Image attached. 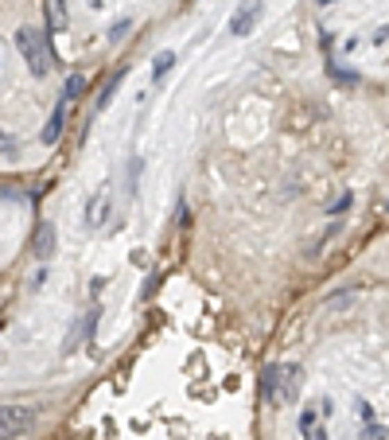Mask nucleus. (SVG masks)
<instances>
[{"mask_svg":"<svg viewBox=\"0 0 389 440\" xmlns=\"http://www.w3.org/2000/svg\"><path fill=\"white\" fill-rule=\"evenodd\" d=\"M261 393L269 405H288L300 398V366H269L261 378Z\"/></svg>","mask_w":389,"mask_h":440,"instance_id":"1","label":"nucleus"},{"mask_svg":"<svg viewBox=\"0 0 389 440\" xmlns=\"http://www.w3.org/2000/svg\"><path fill=\"white\" fill-rule=\"evenodd\" d=\"M16 51L24 55V63H28V70L35 74V79H47V70H51L47 35H39L35 28H19L16 31Z\"/></svg>","mask_w":389,"mask_h":440,"instance_id":"2","label":"nucleus"},{"mask_svg":"<svg viewBox=\"0 0 389 440\" xmlns=\"http://www.w3.org/2000/svg\"><path fill=\"white\" fill-rule=\"evenodd\" d=\"M39 425L35 405H0V440H24Z\"/></svg>","mask_w":389,"mask_h":440,"instance_id":"3","label":"nucleus"},{"mask_svg":"<svg viewBox=\"0 0 389 440\" xmlns=\"http://www.w3.org/2000/svg\"><path fill=\"white\" fill-rule=\"evenodd\" d=\"M265 16V4L261 0H242L238 8H233V16H230V35H249L253 28H257V20Z\"/></svg>","mask_w":389,"mask_h":440,"instance_id":"4","label":"nucleus"},{"mask_svg":"<svg viewBox=\"0 0 389 440\" xmlns=\"http://www.w3.org/2000/svg\"><path fill=\"white\" fill-rule=\"evenodd\" d=\"M320 417H323V413L315 409V405L300 413V432H304V440H331V437H327V429L320 425Z\"/></svg>","mask_w":389,"mask_h":440,"instance_id":"5","label":"nucleus"},{"mask_svg":"<svg viewBox=\"0 0 389 440\" xmlns=\"http://www.w3.org/2000/svg\"><path fill=\"white\" fill-rule=\"evenodd\" d=\"M63 117H67V98H63V101H58L55 109H51V117H47V129L39 133V140H43V145H55V140L63 137Z\"/></svg>","mask_w":389,"mask_h":440,"instance_id":"6","label":"nucleus"},{"mask_svg":"<svg viewBox=\"0 0 389 440\" xmlns=\"http://www.w3.org/2000/svg\"><path fill=\"white\" fill-rule=\"evenodd\" d=\"M106 215H109V199H106V191H97V195L86 203V226H90V230H97Z\"/></svg>","mask_w":389,"mask_h":440,"instance_id":"7","label":"nucleus"},{"mask_svg":"<svg viewBox=\"0 0 389 440\" xmlns=\"http://www.w3.org/2000/svg\"><path fill=\"white\" fill-rule=\"evenodd\" d=\"M55 254V226H39V234H35V257H43V261H47V257Z\"/></svg>","mask_w":389,"mask_h":440,"instance_id":"8","label":"nucleus"},{"mask_svg":"<svg viewBox=\"0 0 389 440\" xmlns=\"http://www.w3.org/2000/svg\"><path fill=\"white\" fill-rule=\"evenodd\" d=\"M172 67H175V51H160V55L152 59V79H156V82H164Z\"/></svg>","mask_w":389,"mask_h":440,"instance_id":"9","label":"nucleus"},{"mask_svg":"<svg viewBox=\"0 0 389 440\" xmlns=\"http://www.w3.org/2000/svg\"><path fill=\"white\" fill-rule=\"evenodd\" d=\"M82 90H86V79H82V74H74V79H67V98H78Z\"/></svg>","mask_w":389,"mask_h":440,"instance_id":"10","label":"nucleus"},{"mask_svg":"<svg viewBox=\"0 0 389 440\" xmlns=\"http://www.w3.org/2000/svg\"><path fill=\"white\" fill-rule=\"evenodd\" d=\"M8 152H16V140H12L4 129H0V156H8Z\"/></svg>","mask_w":389,"mask_h":440,"instance_id":"11","label":"nucleus"},{"mask_svg":"<svg viewBox=\"0 0 389 440\" xmlns=\"http://www.w3.org/2000/svg\"><path fill=\"white\" fill-rule=\"evenodd\" d=\"M354 409H358V413H362V421H370V425H374V409H370L366 401H358V405H354Z\"/></svg>","mask_w":389,"mask_h":440,"instance_id":"12","label":"nucleus"},{"mask_svg":"<svg viewBox=\"0 0 389 440\" xmlns=\"http://www.w3.org/2000/svg\"><path fill=\"white\" fill-rule=\"evenodd\" d=\"M386 211H389V203H386Z\"/></svg>","mask_w":389,"mask_h":440,"instance_id":"13","label":"nucleus"}]
</instances>
